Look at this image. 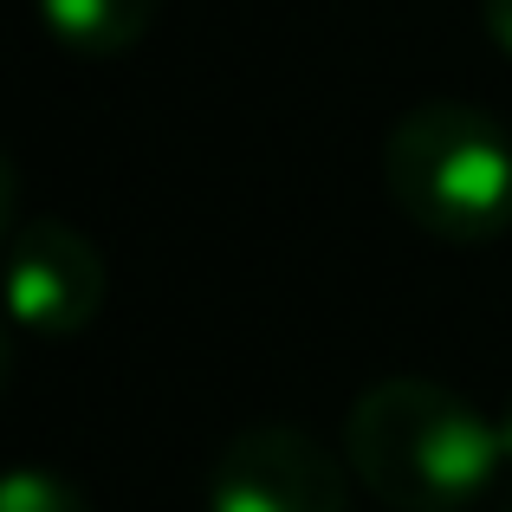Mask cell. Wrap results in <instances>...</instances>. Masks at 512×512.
Segmentation results:
<instances>
[{"label": "cell", "mask_w": 512, "mask_h": 512, "mask_svg": "<svg viewBox=\"0 0 512 512\" xmlns=\"http://www.w3.org/2000/svg\"><path fill=\"white\" fill-rule=\"evenodd\" d=\"M493 428H500V454H506V467H512V396H506V409L493 415Z\"/></svg>", "instance_id": "cell-8"}, {"label": "cell", "mask_w": 512, "mask_h": 512, "mask_svg": "<svg viewBox=\"0 0 512 512\" xmlns=\"http://www.w3.org/2000/svg\"><path fill=\"white\" fill-rule=\"evenodd\" d=\"M0 512H91V506L72 480L46 474V467H13L0 487Z\"/></svg>", "instance_id": "cell-6"}, {"label": "cell", "mask_w": 512, "mask_h": 512, "mask_svg": "<svg viewBox=\"0 0 512 512\" xmlns=\"http://www.w3.org/2000/svg\"><path fill=\"white\" fill-rule=\"evenodd\" d=\"M104 273L98 247L72 221H13L7 234V305L26 338H72L98 318L104 305Z\"/></svg>", "instance_id": "cell-4"}, {"label": "cell", "mask_w": 512, "mask_h": 512, "mask_svg": "<svg viewBox=\"0 0 512 512\" xmlns=\"http://www.w3.org/2000/svg\"><path fill=\"white\" fill-rule=\"evenodd\" d=\"M208 512H350L344 467L299 428H240L208 467Z\"/></svg>", "instance_id": "cell-3"}, {"label": "cell", "mask_w": 512, "mask_h": 512, "mask_svg": "<svg viewBox=\"0 0 512 512\" xmlns=\"http://www.w3.org/2000/svg\"><path fill=\"white\" fill-rule=\"evenodd\" d=\"M39 20L78 59H117L156 26V0H39Z\"/></svg>", "instance_id": "cell-5"}, {"label": "cell", "mask_w": 512, "mask_h": 512, "mask_svg": "<svg viewBox=\"0 0 512 512\" xmlns=\"http://www.w3.org/2000/svg\"><path fill=\"white\" fill-rule=\"evenodd\" d=\"M389 201L448 247H487L512 227V130L480 104L428 98L383 143Z\"/></svg>", "instance_id": "cell-2"}, {"label": "cell", "mask_w": 512, "mask_h": 512, "mask_svg": "<svg viewBox=\"0 0 512 512\" xmlns=\"http://www.w3.org/2000/svg\"><path fill=\"white\" fill-rule=\"evenodd\" d=\"M480 20H487V33H493V46L512 59V0H480Z\"/></svg>", "instance_id": "cell-7"}, {"label": "cell", "mask_w": 512, "mask_h": 512, "mask_svg": "<svg viewBox=\"0 0 512 512\" xmlns=\"http://www.w3.org/2000/svg\"><path fill=\"white\" fill-rule=\"evenodd\" d=\"M344 461L396 512H467L500 480V428L428 376H383L344 415Z\"/></svg>", "instance_id": "cell-1"}]
</instances>
